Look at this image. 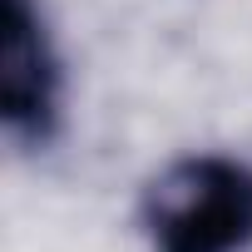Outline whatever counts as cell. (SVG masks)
Segmentation results:
<instances>
[{
  "instance_id": "cell-1",
  "label": "cell",
  "mask_w": 252,
  "mask_h": 252,
  "mask_svg": "<svg viewBox=\"0 0 252 252\" xmlns=\"http://www.w3.org/2000/svg\"><path fill=\"white\" fill-rule=\"evenodd\" d=\"M144 227L158 252H242L252 242V168L227 154L168 163L144 193Z\"/></svg>"
},
{
  "instance_id": "cell-2",
  "label": "cell",
  "mask_w": 252,
  "mask_h": 252,
  "mask_svg": "<svg viewBox=\"0 0 252 252\" xmlns=\"http://www.w3.org/2000/svg\"><path fill=\"white\" fill-rule=\"evenodd\" d=\"M0 114L20 139H45L60 114V60L35 0H5L0 30Z\"/></svg>"
}]
</instances>
